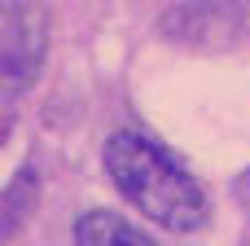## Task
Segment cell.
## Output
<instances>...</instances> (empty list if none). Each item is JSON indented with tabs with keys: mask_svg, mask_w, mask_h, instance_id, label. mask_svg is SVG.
Segmentation results:
<instances>
[{
	"mask_svg": "<svg viewBox=\"0 0 250 246\" xmlns=\"http://www.w3.org/2000/svg\"><path fill=\"white\" fill-rule=\"evenodd\" d=\"M9 123H13V114H9V110H0V145H4V136H9Z\"/></svg>",
	"mask_w": 250,
	"mask_h": 246,
	"instance_id": "cell-7",
	"label": "cell"
},
{
	"mask_svg": "<svg viewBox=\"0 0 250 246\" xmlns=\"http://www.w3.org/2000/svg\"><path fill=\"white\" fill-rule=\"evenodd\" d=\"M101 163L110 185L167 233H198L211 224V198L198 185V176L180 167V158L158 141H149L145 132L132 128L110 132L101 145Z\"/></svg>",
	"mask_w": 250,
	"mask_h": 246,
	"instance_id": "cell-1",
	"label": "cell"
},
{
	"mask_svg": "<svg viewBox=\"0 0 250 246\" xmlns=\"http://www.w3.org/2000/svg\"><path fill=\"white\" fill-rule=\"evenodd\" d=\"M233 198H237V207L250 216V167L242 172V176H233Z\"/></svg>",
	"mask_w": 250,
	"mask_h": 246,
	"instance_id": "cell-6",
	"label": "cell"
},
{
	"mask_svg": "<svg viewBox=\"0 0 250 246\" xmlns=\"http://www.w3.org/2000/svg\"><path fill=\"white\" fill-rule=\"evenodd\" d=\"M35 202H40V167H35V158H26L0 189V238H13L31 220Z\"/></svg>",
	"mask_w": 250,
	"mask_h": 246,
	"instance_id": "cell-5",
	"label": "cell"
},
{
	"mask_svg": "<svg viewBox=\"0 0 250 246\" xmlns=\"http://www.w3.org/2000/svg\"><path fill=\"white\" fill-rule=\"evenodd\" d=\"M75 246H158L145 229H136L132 220H123L110 207H92L75 220Z\"/></svg>",
	"mask_w": 250,
	"mask_h": 246,
	"instance_id": "cell-4",
	"label": "cell"
},
{
	"mask_svg": "<svg viewBox=\"0 0 250 246\" xmlns=\"http://www.w3.org/2000/svg\"><path fill=\"white\" fill-rule=\"evenodd\" d=\"M246 31L242 0H185L158 13V35L189 53H229L246 40Z\"/></svg>",
	"mask_w": 250,
	"mask_h": 246,
	"instance_id": "cell-2",
	"label": "cell"
},
{
	"mask_svg": "<svg viewBox=\"0 0 250 246\" xmlns=\"http://www.w3.org/2000/svg\"><path fill=\"white\" fill-rule=\"evenodd\" d=\"M48 53V9L40 0H13L0 18V97H22L40 79Z\"/></svg>",
	"mask_w": 250,
	"mask_h": 246,
	"instance_id": "cell-3",
	"label": "cell"
},
{
	"mask_svg": "<svg viewBox=\"0 0 250 246\" xmlns=\"http://www.w3.org/2000/svg\"><path fill=\"white\" fill-rule=\"evenodd\" d=\"M0 18H4V4H0Z\"/></svg>",
	"mask_w": 250,
	"mask_h": 246,
	"instance_id": "cell-8",
	"label": "cell"
}]
</instances>
